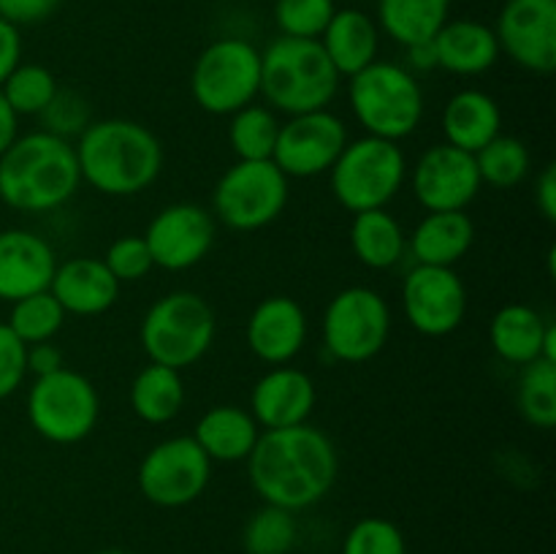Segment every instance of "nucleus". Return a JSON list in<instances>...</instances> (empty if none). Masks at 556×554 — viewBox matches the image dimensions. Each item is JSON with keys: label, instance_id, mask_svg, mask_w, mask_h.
<instances>
[{"label": "nucleus", "instance_id": "36", "mask_svg": "<svg viewBox=\"0 0 556 554\" xmlns=\"http://www.w3.org/2000/svg\"><path fill=\"white\" fill-rule=\"evenodd\" d=\"M60 85L47 65L20 63L0 85V92L16 114H41L58 96Z\"/></svg>", "mask_w": 556, "mask_h": 554}, {"label": "nucleus", "instance_id": "47", "mask_svg": "<svg viewBox=\"0 0 556 554\" xmlns=\"http://www.w3.org/2000/svg\"><path fill=\"white\" fill-rule=\"evenodd\" d=\"M407 52V71H434L438 68V54H434V43H413V47H405Z\"/></svg>", "mask_w": 556, "mask_h": 554}, {"label": "nucleus", "instance_id": "48", "mask_svg": "<svg viewBox=\"0 0 556 554\" xmlns=\"http://www.w3.org/2000/svg\"><path fill=\"white\" fill-rule=\"evenodd\" d=\"M96 554H130V552H123V549H103V552H96Z\"/></svg>", "mask_w": 556, "mask_h": 554}, {"label": "nucleus", "instance_id": "28", "mask_svg": "<svg viewBox=\"0 0 556 554\" xmlns=\"http://www.w3.org/2000/svg\"><path fill=\"white\" fill-rule=\"evenodd\" d=\"M351 250L367 269L386 272L407 253V234L389 210H367L353 215Z\"/></svg>", "mask_w": 556, "mask_h": 554}, {"label": "nucleus", "instance_id": "5", "mask_svg": "<svg viewBox=\"0 0 556 554\" xmlns=\"http://www.w3.org/2000/svg\"><path fill=\"white\" fill-rule=\"evenodd\" d=\"M348 103L367 136L389 141H402L416 134L427 106L416 74L389 60H375L351 76Z\"/></svg>", "mask_w": 556, "mask_h": 554}, {"label": "nucleus", "instance_id": "13", "mask_svg": "<svg viewBox=\"0 0 556 554\" xmlns=\"http://www.w3.org/2000/svg\"><path fill=\"white\" fill-rule=\"evenodd\" d=\"M405 318L418 335H454L467 318V286L454 266L416 264L402 280Z\"/></svg>", "mask_w": 556, "mask_h": 554}, {"label": "nucleus", "instance_id": "29", "mask_svg": "<svg viewBox=\"0 0 556 554\" xmlns=\"http://www.w3.org/2000/svg\"><path fill=\"white\" fill-rule=\"evenodd\" d=\"M188 389L179 369L147 364L130 383V411L144 424H168L182 413Z\"/></svg>", "mask_w": 556, "mask_h": 554}, {"label": "nucleus", "instance_id": "43", "mask_svg": "<svg viewBox=\"0 0 556 554\" xmlns=\"http://www.w3.org/2000/svg\"><path fill=\"white\" fill-rule=\"evenodd\" d=\"M22 63V36L14 22L0 16V85Z\"/></svg>", "mask_w": 556, "mask_h": 554}, {"label": "nucleus", "instance_id": "8", "mask_svg": "<svg viewBox=\"0 0 556 554\" xmlns=\"http://www.w3.org/2000/svg\"><path fill=\"white\" fill-rule=\"evenodd\" d=\"M190 96L215 117H231L261 96V52L244 38H217L195 58Z\"/></svg>", "mask_w": 556, "mask_h": 554}, {"label": "nucleus", "instance_id": "24", "mask_svg": "<svg viewBox=\"0 0 556 554\" xmlns=\"http://www.w3.org/2000/svg\"><path fill=\"white\" fill-rule=\"evenodd\" d=\"M476 242V223L467 212H427L407 234V250L424 266H456Z\"/></svg>", "mask_w": 556, "mask_h": 554}, {"label": "nucleus", "instance_id": "39", "mask_svg": "<svg viewBox=\"0 0 556 554\" xmlns=\"http://www.w3.org/2000/svg\"><path fill=\"white\" fill-rule=\"evenodd\" d=\"M103 264L109 266L114 277L119 282H136L141 277H147L152 272V255L147 250L144 237L139 234H128V237H119L109 244L106 255H103Z\"/></svg>", "mask_w": 556, "mask_h": 554}, {"label": "nucleus", "instance_id": "9", "mask_svg": "<svg viewBox=\"0 0 556 554\" xmlns=\"http://www.w3.org/2000/svg\"><path fill=\"white\" fill-rule=\"evenodd\" d=\"M25 407L38 438L54 445L81 443L101 418V396L92 380L68 367L36 378Z\"/></svg>", "mask_w": 556, "mask_h": 554}, {"label": "nucleus", "instance_id": "46", "mask_svg": "<svg viewBox=\"0 0 556 554\" xmlns=\"http://www.w3.org/2000/svg\"><path fill=\"white\" fill-rule=\"evenodd\" d=\"M16 136H20V114L9 106V101L0 92V155L14 144Z\"/></svg>", "mask_w": 556, "mask_h": 554}, {"label": "nucleus", "instance_id": "35", "mask_svg": "<svg viewBox=\"0 0 556 554\" xmlns=\"http://www.w3.org/2000/svg\"><path fill=\"white\" fill-rule=\"evenodd\" d=\"M5 324L11 326L16 337L25 345H36V342H49L65 324V310L60 307L58 299L49 291L30 293L25 299H16L11 304V313Z\"/></svg>", "mask_w": 556, "mask_h": 554}, {"label": "nucleus", "instance_id": "7", "mask_svg": "<svg viewBox=\"0 0 556 554\" xmlns=\"http://www.w3.org/2000/svg\"><path fill=\"white\" fill-rule=\"evenodd\" d=\"M407 179V158L400 141L367 136L348 141L329 168L331 193L342 210H386L400 196Z\"/></svg>", "mask_w": 556, "mask_h": 554}, {"label": "nucleus", "instance_id": "42", "mask_svg": "<svg viewBox=\"0 0 556 554\" xmlns=\"http://www.w3.org/2000/svg\"><path fill=\"white\" fill-rule=\"evenodd\" d=\"M63 0H0V16L20 25H36L49 20Z\"/></svg>", "mask_w": 556, "mask_h": 554}, {"label": "nucleus", "instance_id": "2", "mask_svg": "<svg viewBox=\"0 0 556 554\" xmlns=\"http://www.w3.org/2000/svg\"><path fill=\"white\" fill-rule=\"evenodd\" d=\"M81 182L103 196H139L163 172V144L147 125L125 117L96 119L74 144Z\"/></svg>", "mask_w": 556, "mask_h": 554}, {"label": "nucleus", "instance_id": "23", "mask_svg": "<svg viewBox=\"0 0 556 554\" xmlns=\"http://www.w3.org/2000/svg\"><path fill=\"white\" fill-rule=\"evenodd\" d=\"M438 68L456 76H481L500 60L494 27L478 20H448L432 38Z\"/></svg>", "mask_w": 556, "mask_h": 554}, {"label": "nucleus", "instance_id": "4", "mask_svg": "<svg viewBox=\"0 0 556 554\" xmlns=\"http://www.w3.org/2000/svg\"><path fill=\"white\" fill-rule=\"evenodd\" d=\"M340 79L318 38L280 36L261 52V96L275 112L293 117L329 109Z\"/></svg>", "mask_w": 556, "mask_h": 554}, {"label": "nucleus", "instance_id": "17", "mask_svg": "<svg viewBox=\"0 0 556 554\" xmlns=\"http://www.w3.org/2000/svg\"><path fill=\"white\" fill-rule=\"evenodd\" d=\"M500 52L532 74L556 68V0H508L497 16Z\"/></svg>", "mask_w": 556, "mask_h": 554}, {"label": "nucleus", "instance_id": "11", "mask_svg": "<svg viewBox=\"0 0 556 554\" xmlns=\"http://www.w3.org/2000/svg\"><path fill=\"white\" fill-rule=\"evenodd\" d=\"M324 348L334 362L364 364L378 356L391 335V307L375 288H342L320 320Z\"/></svg>", "mask_w": 556, "mask_h": 554}, {"label": "nucleus", "instance_id": "25", "mask_svg": "<svg viewBox=\"0 0 556 554\" xmlns=\"http://www.w3.org/2000/svg\"><path fill=\"white\" fill-rule=\"evenodd\" d=\"M318 41L337 74L351 79L378 60L380 27L362 9H337Z\"/></svg>", "mask_w": 556, "mask_h": 554}, {"label": "nucleus", "instance_id": "34", "mask_svg": "<svg viewBox=\"0 0 556 554\" xmlns=\"http://www.w3.org/2000/svg\"><path fill=\"white\" fill-rule=\"evenodd\" d=\"M296 541V514L266 503L264 508H258L250 516L242 532V543L248 554H291Z\"/></svg>", "mask_w": 556, "mask_h": 554}, {"label": "nucleus", "instance_id": "3", "mask_svg": "<svg viewBox=\"0 0 556 554\" xmlns=\"http://www.w3.org/2000/svg\"><path fill=\"white\" fill-rule=\"evenodd\" d=\"M79 161L68 139L49 130L16 136L0 155V201L25 215H47L76 196Z\"/></svg>", "mask_w": 556, "mask_h": 554}, {"label": "nucleus", "instance_id": "44", "mask_svg": "<svg viewBox=\"0 0 556 554\" xmlns=\"http://www.w3.org/2000/svg\"><path fill=\"white\" fill-rule=\"evenodd\" d=\"M60 367H63V351L52 340L27 345V373L41 378V375L58 373Z\"/></svg>", "mask_w": 556, "mask_h": 554}, {"label": "nucleus", "instance_id": "33", "mask_svg": "<svg viewBox=\"0 0 556 554\" xmlns=\"http://www.w3.org/2000/svg\"><path fill=\"white\" fill-rule=\"evenodd\" d=\"M476 163L483 185L510 190L527 179L532 168V155L525 141L500 134L497 139H492L483 150L476 152Z\"/></svg>", "mask_w": 556, "mask_h": 554}, {"label": "nucleus", "instance_id": "18", "mask_svg": "<svg viewBox=\"0 0 556 554\" xmlns=\"http://www.w3.org/2000/svg\"><path fill=\"white\" fill-rule=\"evenodd\" d=\"M309 335V320L302 304L291 297H266L250 313L244 340L250 353L269 367L288 364L302 353Z\"/></svg>", "mask_w": 556, "mask_h": 554}, {"label": "nucleus", "instance_id": "38", "mask_svg": "<svg viewBox=\"0 0 556 554\" xmlns=\"http://www.w3.org/2000/svg\"><path fill=\"white\" fill-rule=\"evenodd\" d=\"M342 554H407L405 536L383 516H364L348 530Z\"/></svg>", "mask_w": 556, "mask_h": 554}, {"label": "nucleus", "instance_id": "26", "mask_svg": "<svg viewBox=\"0 0 556 554\" xmlns=\"http://www.w3.org/2000/svg\"><path fill=\"white\" fill-rule=\"evenodd\" d=\"M443 134L451 147L476 155L503 134V109L483 90L454 92L443 109Z\"/></svg>", "mask_w": 556, "mask_h": 554}, {"label": "nucleus", "instance_id": "6", "mask_svg": "<svg viewBox=\"0 0 556 554\" xmlns=\"http://www.w3.org/2000/svg\"><path fill=\"white\" fill-rule=\"evenodd\" d=\"M215 331V310L201 293L172 291L150 304L141 318L139 342L152 364L182 373L206 356Z\"/></svg>", "mask_w": 556, "mask_h": 554}, {"label": "nucleus", "instance_id": "16", "mask_svg": "<svg viewBox=\"0 0 556 554\" xmlns=\"http://www.w3.org/2000/svg\"><path fill=\"white\" fill-rule=\"evenodd\" d=\"M481 174L472 152L448 141L421 152L410 172V188L427 212H465L481 193Z\"/></svg>", "mask_w": 556, "mask_h": 554}, {"label": "nucleus", "instance_id": "32", "mask_svg": "<svg viewBox=\"0 0 556 554\" xmlns=\"http://www.w3.org/2000/svg\"><path fill=\"white\" fill-rule=\"evenodd\" d=\"M516 405L527 424L538 429H552L556 424V362L535 358L525 364L516 383Z\"/></svg>", "mask_w": 556, "mask_h": 554}, {"label": "nucleus", "instance_id": "45", "mask_svg": "<svg viewBox=\"0 0 556 554\" xmlns=\"http://www.w3.org/2000/svg\"><path fill=\"white\" fill-rule=\"evenodd\" d=\"M535 204L548 223L556 221V166L548 163L535 182Z\"/></svg>", "mask_w": 556, "mask_h": 554}, {"label": "nucleus", "instance_id": "15", "mask_svg": "<svg viewBox=\"0 0 556 554\" xmlns=\"http://www.w3.org/2000/svg\"><path fill=\"white\" fill-rule=\"evenodd\" d=\"M215 231V215L206 206L177 201L157 210L141 237L150 250L152 264L166 272H185L210 255Z\"/></svg>", "mask_w": 556, "mask_h": 554}, {"label": "nucleus", "instance_id": "40", "mask_svg": "<svg viewBox=\"0 0 556 554\" xmlns=\"http://www.w3.org/2000/svg\"><path fill=\"white\" fill-rule=\"evenodd\" d=\"M41 119L43 130H49L54 136H63V139H71V136H79L90 125V106H87V101L79 92L60 87L52 103L41 112Z\"/></svg>", "mask_w": 556, "mask_h": 554}, {"label": "nucleus", "instance_id": "19", "mask_svg": "<svg viewBox=\"0 0 556 554\" xmlns=\"http://www.w3.org/2000/svg\"><path fill=\"white\" fill-rule=\"evenodd\" d=\"M315 405H318L315 380L304 369L277 364L255 380L248 411L261 429H286L307 424Z\"/></svg>", "mask_w": 556, "mask_h": 554}, {"label": "nucleus", "instance_id": "27", "mask_svg": "<svg viewBox=\"0 0 556 554\" xmlns=\"http://www.w3.org/2000/svg\"><path fill=\"white\" fill-rule=\"evenodd\" d=\"M261 427L248 407L215 405L195 421L190 438L212 462H244L258 443Z\"/></svg>", "mask_w": 556, "mask_h": 554}, {"label": "nucleus", "instance_id": "14", "mask_svg": "<svg viewBox=\"0 0 556 554\" xmlns=\"http://www.w3.org/2000/svg\"><path fill=\"white\" fill-rule=\"evenodd\" d=\"M348 141L345 123L329 109L293 114L288 123H280L271 161L288 179L318 177L334 166Z\"/></svg>", "mask_w": 556, "mask_h": 554}, {"label": "nucleus", "instance_id": "1", "mask_svg": "<svg viewBox=\"0 0 556 554\" xmlns=\"http://www.w3.org/2000/svg\"><path fill=\"white\" fill-rule=\"evenodd\" d=\"M244 462L255 494L266 505L293 514L320 503L340 476V454L334 443L313 424L264 429Z\"/></svg>", "mask_w": 556, "mask_h": 554}, {"label": "nucleus", "instance_id": "10", "mask_svg": "<svg viewBox=\"0 0 556 554\" xmlns=\"http://www.w3.org/2000/svg\"><path fill=\"white\" fill-rule=\"evenodd\" d=\"M288 193V177L275 161H237L212 190V215L231 231L253 234L282 215Z\"/></svg>", "mask_w": 556, "mask_h": 554}, {"label": "nucleus", "instance_id": "20", "mask_svg": "<svg viewBox=\"0 0 556 554\" xmlns=\"http://www.w3.org/2000/svg\"><path fill=\"white\" fill-rule=\"evenodd\" d=\"M58 255L52 244L27 228L0 231V302L25 299L30 293L49 291Z\"/></svg>", "mask_w": 556, "mask_h": 554}, {"label": "nucleus", "instance_id": "41", "mask_svg": "<svg viewBox=\"0 0 556 554\" xmlns=\"http://www.w3.org/2000/svg\"><path fill=\"white\" fill-rule=\"evenodd\" d=\"M27 375V345L11 331L9 324H0V400H9L22 386Z\"/></svg>", "mask_w": 556, "mask_h": 554}, {"label": "nucleus", "instance_id": "31", "mask_svg": "<svg viewBox=\"0 0 556 554\" xmlns=\"http://www.w3.org/2000/svg\"><path fill=\"white\" fill-rule=\"evenodd\" d=\"M277 134H280V119L275 109L264 103H250L239 109L228 123V144L237 161H271Z\"/></svg>", "mask_w": 556, "mask_h": 554}, {"label": "nucleus", "instance_id": "12", "mask_svg": "<svg viewBox=\"0 0 556 554\" xmlns=\"http://www.w3.org/2000/svg\"><path fill=\"white\" fill-rule=\"evenodd\" d=\"M210 478L212 459L188 435L152 445L136 470L139 492L157 508H185L195 503L210 487Z\"/></svg>", "mask_w": 556, "mask_h": 554}, {"label": "nucleus", "instance_id": "21", "mask_svg": "<svg viewBox=\"0 0 556 554\" xmlns=\"http://www.w3.org/2000/svg\"><path fill=\"white\" fill-rule=\"evenodd\" d=\"M119 288L123 282L109 272L103 259H92V255H79V259L58 264L49 282V293L58 299L65 315L71 313L79 318L109 313L117 304Z\"/></svg>", "mask_w": 556, "mask_h": 554}, {"label": "nucleus", "instance_id": "30", "mask_svg": "<svg viewBox=\"0 0 556 554\" xmlns=\"http://www.w3.org/2000/svg\"><path fill=\"white\" fill-rule=\"evenodd\" d=\"M448 14L451 0H378V27L400 47L432 41Z\"/></svg>", "mask_w": 556, "mask_h": 554}, {"label": "nucleus", "instance_id": "37", "mask_svg": "<svg viewBox=\"0 0 556 554\" xmlns=\"http://www.w3.org/2000/svg\"><path fill=\"white\" fill-rule=\"evenodd\" d=\"M334 11V0H277L275 22L280 36L320 38Z\"/></svg>", "mask_w": 556, "mask_h": 554}, {"label": "nucleus", "instance_id": "22", "mask_svg": "<svg viewBox=\"0 0 556 554\" xmlns=\"http://www.w3.org/2000/svg\"><path fill=\"white\" fill-rule=\"evenodd\" d=\"M489 342L503 362L525 367L535 358L556 362V326L530 304H505L489 324Z\"/></svg>", "mask_w": 556, "mask_h": 554}]
</instances>
